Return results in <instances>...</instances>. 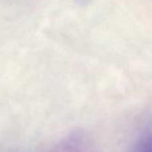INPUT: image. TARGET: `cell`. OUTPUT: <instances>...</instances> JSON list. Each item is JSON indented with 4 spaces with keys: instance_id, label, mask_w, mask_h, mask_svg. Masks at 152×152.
<instances>
[{
    "instance_id": "cell-1",
    "label": "cell",
    "mask_w": 152,
    "mask_h": 152,
    "mask_svg": "<svg viewBox=\"0 0 152 152\" xmlns=\"http://www.w3.org/2000/svg\"><path fill=\"white\" fill-rule=\"evenodd\" d=\"M44 152H103L96 141L86 131H73Z\"/></svg>"
},
{
    "instance_id": "cell-2",
    "label": "cell",
    "mask_w": 152,
    "mask_h": 152,
    "mask_svg": "<svg viewBox=\"0 0 152 152\" xmlns=\"http://www.w3.org/2000/svg\"><path fill=\"white\" fill-rule=\"evenodd\" d=\"M125 152H152V119L137 129L128 142Z\"/></svg>"
},
{
    "instance_id": "cell-3",
    "label": "cell",
    "mask_w": 152,
    "mask_h": 152,
    "mask_svg": "<svg viewBox=\"0 0 152 152\" xmlns=\"http://www.w3.org/2000/svg\"><path fill=\"white\" fill-rule=\"evenodd\" d=\"M79 3H81V4H85V3H88L89 1H91V0H77Z\"/></svg>"
}]
</instances>
